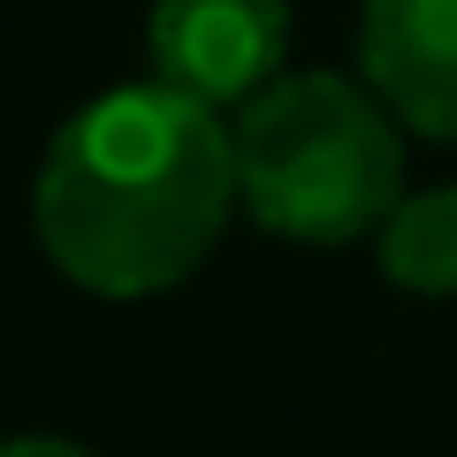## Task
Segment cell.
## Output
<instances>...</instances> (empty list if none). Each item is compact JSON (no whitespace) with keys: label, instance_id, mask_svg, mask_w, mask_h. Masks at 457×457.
Here are the masks:
<instances>
[{"label":"cell","instance_id":"2","mask_svg":"<svg viewBox=\"0 0 457 457\" xmlns=\"http://www.w3.org/2000/svg\"><path fill=\"white\" fill-rule=\"evenodd\" d=\"M228 137L245 213L290 245H359L404 198V122L366 77L282 69L237 107Z\"/></svg>","mask_w":457,"mask_h":457},{"label":"cell","instance_id":"3","mask_svg":"<svg viewBox=\"0 0 457 457\" xmlns=\"http://www.w3.org/2000/svg\"><path fill=\"white\" fill-rule=\"evenodd\" d=\"M153 77L206 107H245L290 62V0H153Z\"/></svg>","mask_w":457,"mask_h":457},{"label":"cell","instance_id":"4","mask_svg":"<svg viewBox=\"0 0 457 457\" xmlns=\"http://www.w3.org/2000/svg\"><path fill=\"white\" fill-rule=\"evenodd\" d=\"M359 77L427 145H457V0H366Z\"/></svg>","mask_w":457,"mask_h":457},{"label":"cell","instance_id":"5","mask_svg":"<svg viewBox=\"0 0 457 457\" xmlns=\"http://www.w3.org/2000/svg\"><path fill=\"white\" fill-rule=\"evenodd\" d=\"M374 260L411 297H457V183L396 198V213L374 228Z\"/></svg>","mask_w":457,"mask_h":457},{"label":"cell","instance_id":"1","mask_svg":"<svg viewBox=\"0 0 457 457\" xmlns=\"http://www.w3.org/2000/svg\"><path fill=\"white\" fill-rule=\"evenodd\" d=\"M237 206V137L221 107L161 77L84 99L31 183L38 252L92 297H161L191 282Z\"/></svg>","mask_w":457,"mask_h":457},{"label":"cell","instance_id":"6","mask_svg":"<svg viewBox=\"0 0 457 457\" xmlns=\"http://www.w3.org/2000/svg\"><path fill=\"white\" fill-rule=\"evenodd\" d=\"M0 457H92V450L69 442V435H8V442H0Z\"/></svg>","mask_w":457,"mask_h":457}]
</instances>
